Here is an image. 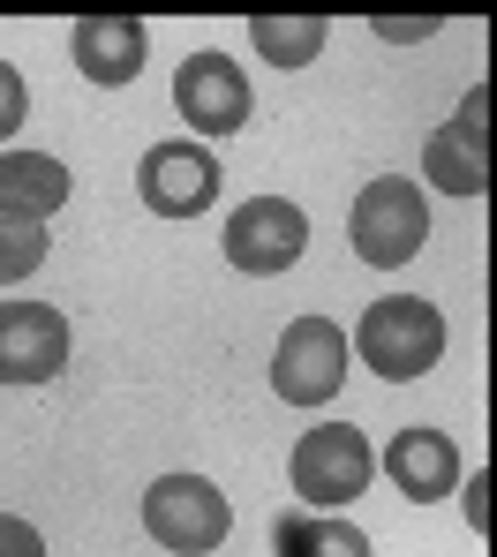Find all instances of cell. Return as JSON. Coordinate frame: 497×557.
Here are the masks:
<instances>
[{"mask_svg":"<svg viewBox=\"0 0 497 557\" xmlns=\"http://www.w3.org/2000/svg\"><path fill=\"white\" fill-rule=\"evenodd\" d=\"M347 355H362V370L385 376V384H414V376L437 370V355H445V317L422 294H385V301L362 309Z\"/></svg>","mask_w":497,"mask_h":557,"instance_id":"cell-1","label":"cell"},{"mask_svg":"<svg viewBox=\"0 0 497 557\" xmlns=\"http://www.w3.org/2000/svg\"><path fill=\"white\" fill-rule=\"evenodd\" d=\"M347 242H355V257H362L370 272L414 264L422 242H430V203H422V188L407 182V174H377V182L355 196V211H347Z\"/></svg>","mask_w":497,"mask_h":557,"instance_id":"cell-2","label":"cell"},{"mask_svg":"<svg viewBox=\"0 0 497 557\" xmlns=\"http://www.w3.org/2000/svg\"><path fill=\"white\" fill-rule=\"evenodd\" d=\"M234 528V505L219 497V482L203 474H159L144 490V535L174 557H211Z\"/></svg>","mask_w":497,"mask_h":557,"instance_id":"cell-3","label":"cell"},{"mask_svg":"<svg viewBox=\"0 0 497 557\" xmlns=\"http://www.w3.org/2000/svg\"><path fill=\"white\" fill-rule=\"evenodd\" d=\"M370 474H377V453H370V437H362L355 422H324V430H309V437L295 445V460H287L295 497H301V505H316V512L355 505V497L370 490Z\"/></svg>","mask_w":497,"mask_h":557,"instance_id":"cell-4","label":"cell"},{"mask_svg":"<svg viewBox=\"0 0 497 557\" xmlns=\"http://www.w3.org/2000/svg\"><path fill=\"white\" fill-rule=\"evenodd\" d=\"M347 362L355 355H347V332L332 317H295L279 332V347H272V392L287 407H324L347 384Z\"/></svg>","mask_w":497,"mask_h":557,"instance_id":"cell-5","label":"cell"},{"mask_svg":"<svg viewBox=\"0 0 497 557\" xmlns=\"http://www.w3.org/2000/svg\"><path fill=\"white\" fill-rule=\"evenodd\" d=\"M301 249H309V211L287 203V196H249V203H234V219H226V264L249 278H272L301 264Z\"/></svg>","mask_w":497,"mask_h":557,"instance_id":"cell-6","label":"cell"},{"mask_svg":"<svg viewBox=\"0 0 497 557\" xmlns=\"http://www.w3.org/2000/svg\"><path fill=\"white\" fill-rule=\"evenodd\" d=\"M174 106H182V121L197 128V136H234L241 121H249V76H241V61L234 53H219V46H203L189 53L182 69H174Z\"/></svg>","mask_w":497,"mask_h":557,"instance_id":"cell-7","label":"cell"},{"mask_svg":"<svg viewBox=\"0 0 497 557\" xmlns=\"http://www.w3.org/2000/svg\"><path fill=\"white\" fill-rule=\"evenodd\" d=\"M136 196L159 211V219H197L219 203V159L211 144H151L144 166H136Z\"/></svg>","mask_w":497,"mask_h":557,"instance_id":"cell-8","label":"cell"},{"mask_svg":"<svg viewBox=\"0 0 497 557\" xmlns=\"http://www.w3.org/2000/svg\"><path fill=\"white\" fill-rule=\"evenodd\" d=\"M69 362V317L53 301H0V384H53Z\"/></svg>","mask_w":497,"mask_h":557,"instance_id":"cell-9","label":"cell"},{"mask_svg":"<svg viewBox=\"0 0 497 557\" xmlns=\"http://www.w3.org/2000/svg\"><path fill=\"white\" fill-rule=\"evenodd\" d=\"M69 53H76V69H84L99 91H128V84L144 76V61H151V30H144L136 15H84V23L69 30Z\"/></svg>","mask_w":497,"mask_h":557,"instance_id":"cell-10","label":"cell"},{"mask_svg":"<svg viewBox=\"0 0 497 557\" xmlns=\"http://www.w3.org/2000/svg\"><path fill=\"white\" fill-rule=\"evenodd\" d=\"M385 474L399 482V497L437 505V497L460 490V445L445 430H399L393 445H385Z\"/></svg>","mask_w":497,"mask_h":557,"instance_id":"cell-11","label":"cell"},{"mask_svg":"<svg viewBox=\"0 0 497 557\" xmlns=\"http://www.w3.org/2000/svg\"><path fill=\"white\" fill-rule=\"evenodd\" d=\"M69 203V166L53 151H0V211L8 219H53Z\"/></svg>","mask_w":497,"mask_h":557,"instance_id":"cell-12","label":"cell"},{"mask_svg":"<svg viewBox=\"0 0 497 557\" xmlns=\"http://www.w3.org/2000/svg\"><path fill=\"white\" fill-rule=\"evenodd\" d=\"M422 174L430 188H445V196H483L490 188V159H483V144L468 136V128H430V144H422Z\"/></svg>","mask_w":497,"mask_h":557,"instance_id":"cell-13","label":"cell"},{"mask_svg":"<svg viewBox=\"0 0 497 557\" xmlns=\"http://www.w3.org/2000/svg\"><path fill=\"white\" fill-rule=\"evenodd\" d=\"M332 23L324 15H249V46L272 61V69H309L324 53Z\"/></svg>","mask_w":497,"mask_h":557,"instance_id":"cell-14","label":"cell"},{"mask_svg":"<svg viewBox=\"0 0 497 557\" xmlns=\"http://www.w3.org/2000/svg\"><path fill=\"white\" fill-rule=\"evenodd\" d=\"M279 557H377L362 528H347L339 512H316V520H279Z\"/></svg>","mask_w":497,"mask_h":557,"instance_id":"cell-15","label":"cell"},{"mask_svg":"<svg viewBox=\"0 0 497 557\" xmlns=\"http://www.w3.org/2000/svg\"><path fill=\"white\" fill-rule=\"evenodd\" d=\"M38 264H46V226H38V219H8V211H0V286L30 278Z\"/></svg>","mask_w":497,"mask_h":557,"instance_id":"cell-16","label":"cell"},{"mask_svg":"<svg viewBox=\"0 0 497 557\" xmlns=\"http://www.w3.org/2000/svg\"><path fill=\"white\" fill-rule=\"evenodd\" d=\"M23 113H30V91H23V76H15V69L0 61V144H8V136L23 128Z\"/></svg>","mask_w":497,"mask_h":557,"instance_id":"cell-17","label":"cell"},{"mask_svg":"<svg viewBox=\"0 0 497 557\" xmlns=\"http://www.w3.org/2000/svg\"><path fill=\"white\" fill-rule=\"evenodd\" d=\"M0 557H46V535L23 512H0Z\"/></svg>","mask_w":497,"mask_h":557,"instance_id":"cell-18","label":"cell"},{"mask_svg":"<svg viewBox=\"0 0 497 557\" xmlns=\"http://www.w3.org/2000/svg\"><path fill=\"white\" fill-rule=\"evenodd\" d=\"M452 128H468V136H475V144H483V136H490V91H483V84H475V91L460 98V113H452Z\"/></svg>","mask_w":497,"mask_h":557,"instance_id":"cell-19","label":"cell"},{"mask_svg":"<svg viewBox=\"0 0 497 557\" xmlns=\"http://www.w3.org/2000/svg\"><path fill=\"white\" fill-rule=\"evenodd\" d=\"M437 23L430 15H377V38H393V46H407V38H430Z\"/></svg>","mask_w":497,"mask_h":557,"instance_id":"cell-20","label":"cell"},{"mask_svg":"<svg viewBox=\"0 0 497 557\" xmlns=\"http://www.w3.org/2000/svg\"><path fill=\"white\" fill-rule=\"evenodd\" d=\"M468 528H475V535L490 528V474H475V482H468Z\"/></svg>","mask_w":497,"mask_h":557,"instance_id":"cell-21","label":"cell"}]
</instances>
